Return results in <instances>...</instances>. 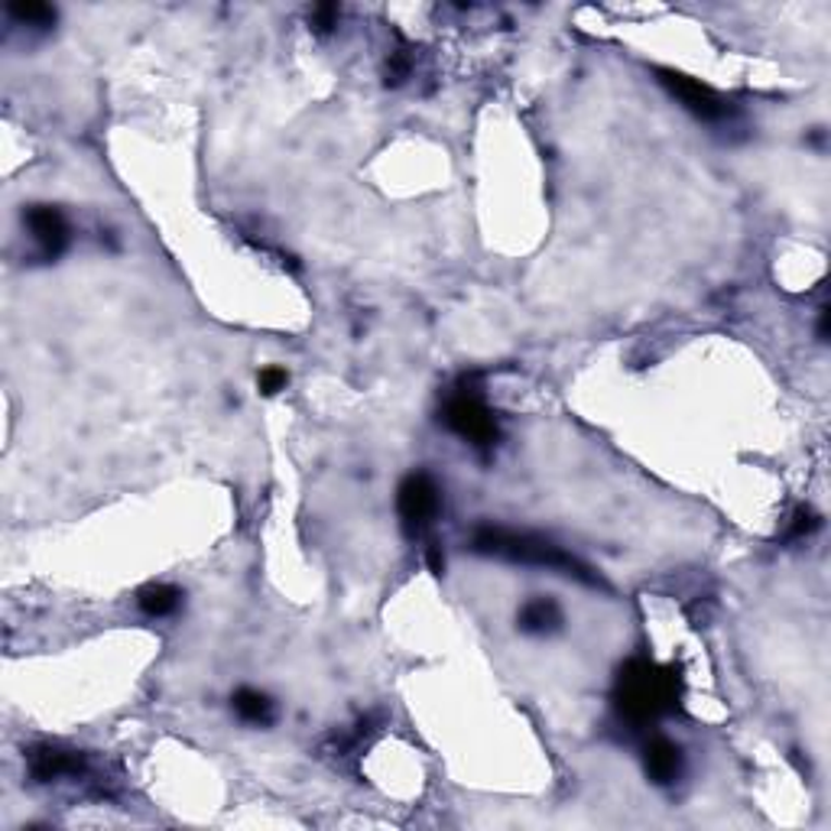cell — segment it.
Segmentation results:
<instances>
[{"label":"cell","instance_id":"cell-5","mask_svg":"<svg viewBox=\"0 0 831 831\" xmlns=\"http://www.w3.org/2000/svg\"><path fill=\"white\" fill-rule=\"evenodd\" d=\"M438 510H442V491H438L435 477L425 471L407 474L397 491V513H400L404 533L413 539L422 536L432 526V520L438 517Z\"/></svg>","mask_w":831,"mask_h":831},{"label":"cell","instance_id":"cell-8","mask_svg":"<svg viewBox=\"0 0 831 831\" xmlns=\"http://www.w3.org/2000/svg\"><path fill=\"white\" fill-rule=\"evenodd\" d=\"M643 770L649 777V783L656 786H672L682 780L685 773V757L682 747L672 744L669 737H649L643 744Z\"/></svg>","mask_w":831,"mask_h":831},{"label":"cell","instance_id":"cell-15","mask_svg":"<svg viewBox=\"0 0 831 831\" xmlns=\"http://www.w3.org/2000/svg\"><path fill=\"white\" fill-rule=\"evenodd\" d=\"M257 387H260V394L276 397V394H283V390L289 387V374H286L283 368L270 364V368H263V371L257 374Z\"/></svg>","mask_w":831,"mask_h":831},{"label":"cell","instance_id":"cell-14","mask_svg":"<svg viewBox=\"0 0 831 831\" xmlns=\"http://www.w3.org/2000/svg\"><path fill=\"white\" fill-rule=\"evenodd\" d=\"M410 72H413V59H410L404 49L390 52V59H387V69H384V78H387V85H390V88L404 85V82L410 78Z\"/></svg>","mask_w":831,"mask_h":831},{"label":"cell","instance_id":"cell-12","mask_svg":"<svg viewBox=\"0 0 831 831\" xmlns=\"http://www.w3.org/2000/svg\"><path fill=\"white\" fill-rule=\"evenodd\" d=\"M7 13L20 23V26H33V29H49L55 23V10L49 3H36V0H26V3H10Z\"/></svg>","mask_w":831,"mask_h":831},{"label":"cell","instance_id":"cell-7","mask_svg":"<svg viewBox=\"0 0 831 831\" xmlns=\"http://www.w3.org/2000/svg\"><path fill=\"white\" fill-rule=\"evenodd\" d=\"M26 770L36 783H55V780H69V777H82L88 770L85 754L75 751H62L52 744H36L26 751Z\"/></svg>","mask_w":831,"mask_h":831},{"label":"cell","instance_id":"cell-16","mask_svg":"<svg viewBox=\"0 0 831 831\" xmlns=\"http://www.w3.org/2000/svg\"><path fill=\"white\" fill-rule=\"evenodd\" d=\"M309 20H312L315 33H332L338 26V20H342V10L335 3H319Z\"/></svg>","mask_w":831,"mask_h":831},{"label":"cell","instance_id":"cell-13","mask_svg":"<svg viewBox=\"0 0 831 831\" xmlns=\"http://www.w3.org/2000/svg\"><path fill=\"white\" fill-rule=\"evenodd\" d=\"M819 526H822V517H819L813 507H799V510L793 513V523H790V530H786V539H809Z\"/></svg>","mask_w":831,"mask_h":831},{"label":"cell","instance_id":"cell-1","mask_svg":"<svg viewBox=\"0 0 831 831\" xmlns=\"http://www.w3.org/2000/svg\"><path fill=\"white\" fill-rule=\"evenodd\" d=\"M615 708L621 721L643 728L669 715L679 702V675L669 666L649 662L643 656L623 662L615 679Z\"/></svg>","mask_w":831,"mask_h":831},{"label":"cell","instance_id":"cell-6","mask_svg":"<svg viewBox=\"0 0 831 831\" xmlns=\"http://www.w3.org/2000/svg\"><path fill=\"white\" fill-rule=\"evenodd\" d=\"M23 227L29 231L36 250L42 260H55L72 244V224L55 206H29L23 208Z\"/></svg>","mask_w":831,"mask_h":831},{"label":"cell","instance_id":"cell-3","mask_svg":"<svg viewBox=\"0 0 831 831\" xmlns=\"http://www.w3.org/2000/svg\"><path fill=\"white\" fill-rule=\"evenodd\" d=\"M442 422L458 435L464 438L471 448L477 451H491L500 438V425H497V416L491 413V407L474 394V390H458L445 400V410H442Z\"/></svg>","mask_w":831,"mask_h":831},{"label":"cell","instance_id":"cell-9","mask_svg":"<svg viewBox=\"0 0 831 831\" xmlns=\"http://www.w3.org/2000/svg\"><path fill=\"white\" fill-rule=\"evenodd\" d=\"M517 627L523 633H530V636H549V633H556L562 627V608L553 598H546V595H533L520 608Z\"/></svg>","mask_w":831,"mask_h":831},{"label":"cell","instance_id":"cell-4","mask_svg":"<svg viewBox=\"0 0 831 831\" xmlns=\"http://www.w3.org/2000/svg\"><path fill=\"white\" fill-rule=\"evenodd\" d=\"M656 78H659V85H662L689 114H695V117L705 121V124H728V121L737 117V108H734L728 98H721L718 91H711L708 85H702L698 78H692V75H685V72L656 69Z\"/></svg>","mask_w":831,"mask_h":831},{"label":"cell","instance_id":"cell-2","mask_svg":"<svg viewBox=\"0 0 831 831\" xmlns=\"http://www.w3.org/2000/svg\"><path fill=\"white\" fill-rule=\"evenodd\" d=\"M471 549L481 553V556L549 569V572L566 575V579H575L582 585H601V579L585 562H579L572 553H566L553 539H543L536 533H517V530H504V526H477L474 536H471Z\"/></svg>","mask_w":831,"mask_h":831},{"label":"cell","instance_id":"cell-11","mask_svg":"<svg viewBox=\"0 0 831 831\" xmlns=\"http://www.w3.org/2000/svg\"><path fill=\"white\" fill-rule=\"evenodd\" d=\"M137 608L147 618H170L183 608V592L166 582H150L137 592Z\"/></svg>","mask_w":831,"mask_h":831},{"label":"cell","instance_id":"cell-17","mask_svg":"<svg viewBox=\"0 0 831 831\" xmlns=\"http://www.w3.org/2000/svg\"><path fill=\"white\" fill-rule=\"evenodd\" d=\"M425 562H429V569H432L435 575H442V572H445V556H442V549H438L435 543L425 549Z\"/></svg>","mask_w":831,"mask_h":831},{"label":"cell","instance_id":"cell-10","mask_svg":"<svg viewBox=\"0 0 831 831\" xmlns=\"http://www.w3.org/2000/svg\"><path fill=\"white\" fill-rule=\"evenodd\" d=\"M231 708L244 724H253V728H270L276 721V702L266 692L250 689V685H244L231 695Z\"/></svg>","mask_w":831,"mask_h":831}]
</instances>
